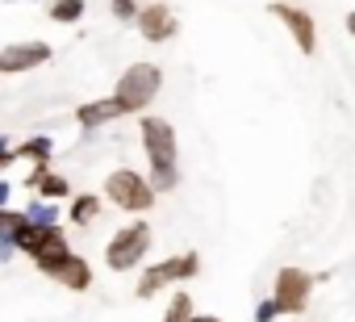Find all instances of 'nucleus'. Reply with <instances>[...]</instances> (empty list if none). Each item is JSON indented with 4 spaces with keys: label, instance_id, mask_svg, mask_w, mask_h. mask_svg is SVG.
Returning <instances> with one entry per match:
<instances>
[{
    "label": "nucleus",
    "instance_id": "f257e3e1",
    "mask_svg": "<svg viewBox=\"0 0 355 322\" xmlns=\"http://www.w3.org/2000/svg\"><path fill=\"white\" fill-rule=\"evenodd\" d=\"M138 142H142V155H146L150 189L159 197L175 193V189H180V138H175V126L167 117L142 113L138 117Z\"/></svg>",
    "mask_w": 355,
    "mask_h": 322
},
{
    "label": "nucleus",
    "instance_id": "f03ea898",
    "mask_svg": "<svg viewBox=\"0 0 355 322\" xmlns=\"http://www.w3.org/2000/svg\"><path fill=\"white\" fill-rule=\"evenodd\" d=\"M150 247H155L150 222H146V218H134V222H125L121 230L109 235V243H105V268L117 272V276H121V272H142Z\"/></svg>",
    "mask_w": 355,
    "mask_h": 322
},
{
    "label": "nucleus",
    "instance_id": "7ed1b4c3",
    "mask_svg": "<svg viewBox=\"0 0 355 322\" xmlns=\"http://www.w3.org/2000/svg\"><path fill=\"white\" fill-rule=\"evenodd\" d=\"M159 88H163V67L142 59V63H130V67L117 76L113 96H117V105L125 109V117H142V113H150Z\"/></svg>",
    "mask_w": 355,
    "mask_h": 322
},
{
    "label": "nucleus",
    "instance_id": "20e7f679",
    "mask_svg": "<svg viewBox=\"0 0 355 322\" xmlns=\"http://www.w3.org/2000/svg\"><path fill=\"white\" fill-rule=\"evenodd\" d=\"M101 197H105V205H113V210H121V214H150L155 210V189H150V180H146V172H138V168H113L109 176H105V185H101Z\"/></svg>",
    "mask_w": 355,
    "mask_h": 322
},
{
    "label": "nucleus",
    "instance_id": "39448f33",
    "mask_svg": "<svg viewBox=\"0 0 355 322\" xmlns=\"http://www.w3.org/2000/svg\"><path fill=\"white\" fill-rule=\"evenodd\" d=\"M197 272H201V255H197V251H175V255H167V260H159V264H146V268L138 272L134 297H138V301H150L155 293H163V289H171V285H189Z\"/></svg>",
    "mask_w": 355,
    "mask_h": 322
},
{
    "label": "nucleus",
    "instance_id": "423d86ee",
    "mask_svg": "<svg viewBox=\"0 0 355 322\" xmlns=\"http://www.w3.org/2000/svg\"><path fill=\"white\" fill-rule=\"evenodd\" d=\"M313 272H305V268H280L276 272V280H272V301H276V310H280V318H297V314H305L309 310V297H313Z\"/></svg>",
    "mask_w": 355,
    "mask_h": 322
},
{
    "label": "nucleus",
    "instance_id": "0eeeda50",
    "mask_svg": "<svg viewBox=\"0 0 355 322\" xmlns=\"http://www.w3.org/2000/svg\"><path fill=\"white\" fill-rule=\"evenodd\" d=\"M46 280H55V285H63L67 293H88L92 285H96V272H92V264H88V255H80L76 247L67 251V255H59V260H46V264H34Z\"/></svg>",
    "mask_w": 355,
    "mask_h": 322
},
{
    "label": "nucleus",
    "instance_id": "6e6552de",
    "mask_svg": "<svg viewBox=\"0 0 355 322\" xmlns=\"http://www.w3.org/2000/svg\"><path fill=\"white\" fill-rule=\"evenodd\" d=\"M55 59V46L42 38H26V42H9L0 51V76H30L38 67H46Z\"/></svg>",
    "mask_w": 355,
    "mask_h": 322
},
{
    "label": "nucleus",
    "instance_id": "1a4fd4ad",
    "mask_svg": "<svg viewBox=\"0 0 355 322\" xmlns=\"http://www.w3.org/2000/svg\"><path fill=\"white\" fill-rule=\"evenodd\" d=\"M268 13H272L288 34H293V42H297V51H301V55H313V51H318V22H313L301 5H288V0H272Z\"/></svg>",
    "mask_w": 355,
    "mask_h": 322
},
{
    "label": "nucleus",
    "instance_id": "9d476101",
    "mask_svg": "<svg viewBox=\"0 0 355 322\" xmlns=\"http://www.w3.org/2000/svg\"><path fill=\"white\" fill-rule=\"evenodd\" d=\"M134 30L142 34V42L159 46V42H171L175 34H180V17H175V9H171V5H163V0H150V5H142V13H138Z\"/></svg>",
    "mask_w": 355,
    "mask_h": 322
},
{
    "label": "nucleus",
    "instance_id": "9b49d317",
    "mask_svg": "<svg viewBox=\"0 0 355 322\" xmlns=\"http://www.w3.org/2000/svg\"><path fill=\"white\" fill-rule=\"evenodd\" d=\"M71 117H76V126H80V130H88V134H92V130H105V126L121 121V117H125V109H121V105H117V96L109 92V96H96V101L76 105V113H71Z\"/></svg>",
    "mask_w": 355,
    "mask_h": 322
},
{
    "label": "nucleus",
    "instance_id": "f8f14e48",
    "mask_svg": "<svg viewBox=\"0 0 355 322\" xmlns=\"http://www.w3.org/2000/svg\"><path fill=\"white\" fill-rule=\"evenodd\" d=\"M13 151H17V164H30V168H55V138H51V134L21 138Z\"/></svg>",
    "mask_w": 355,
    "mask_h": 322
},
{
    "label": "nucleus",
    "instance_id": "ddd939ff",
    "mask_svg": "<svg viewBox=\"0 0 355 322\" xmlns=\"http://www.w3.org/2000/svg\"><path fill=\"white\" fill-rule=\"evenodd\" d=\"M101 214H105V197H101V193H76V197L67 201L71 226H92Z\"/></svg>",
    "mask_w": 355,
    "mask_h": 322
},
{
    "label": "nucleus",
    "instance_id": "4468645a",
    "mask_svg": "<svg viewBox=\"0 0 355 322\" xmlns=\"http://www.w3.org/2000/svg\"><path fill=\"white\" fill-rule=\"evenodd\" d=\"M30 197H42V201H55V205H63V201H71V197H76V189H71V180H67L63 172L46 168V172H42V180H38V189H34Z\"/></svg>",
    "mask_w": 355,
    "mask_h": 322
},
{
    "label": "nucleus",
    "instance_id": "2eb2a0df",
    "mask_svg": "<svg viewBox=\"0 0 355 322\" xmlns=\"http://www.w3.org/2000/svg\"><path fill=\"white\" fill-rule=\"evenodd\" d=\"M84 13H88V0H51L46 5V17L59 26H76Z\"/></svg>",
    "mask_w": 355,
    "mask_h": 322
},
{
    "label": "nucleus",
    "instance_id": "dca6fc26",
    "mask_svg": "<svg viewBox=\"0 0 355 322\" xmlns=\"http://www.w3.org/2000/svg\"><path fill=\"white\" fill-rule=\"evenodd\" d=\"M193 314H197V305H193V293H189V289H175L159 322H189Z\"/></svg>",
    "mask_w": 355,
    "mask_h": 322
},
{
    "label": "nucleus",
    "instance_id": "f3484780",
    "mask_svg": "<svg viewBox=\"0 0 355 322\" xmlns=\"http://www.w3.org/2000/svg\"><path fill=\"white\" fill-rule=\"evenodd\" d=\"M21 214H26L30 222H38V226H59V218H63V210H59L55 201H42V197H30Z\"/></svg>",
    "mask_w": 355,
    "mask_h": 322
},
{
    "label": "nucleus",
    "instance_id": "a211bd4d",
    "mask_svg": "<svg viewBox=\"0 0 355 322\" xmlns=\"http://www.w3.org/2000/svg\"><path fill=\"white\" fill-rule=\"evenodd\" d=\"M109 13H113L121 26H134L138 13H142V5H138V0H109Z\"/></svg>",
    "mask_w": 355,
    "mask_h": 322
},
{
    "label": "nucleus",
    "instance_id": "6ab92c4d",
    "mask_svg": "<svg viewBox=\"0 0 355 322\" xmlns=\"http://www.w3.org/2000/svg\"><path fill=\"white\" fill-rule=\"evenodd\" d=\"M276 318H280V310H276V301H272V297L255 301V322H276Z\"/></svg>",
    "mask_w": 355,
    "mask_h": 322
},
{
    "label": "nucleus",
    "instance_id": "aec40b11",
    "mask_svg": "<svg viewBox=\"0 0 355 322\" xmlns=\"http://www.w3.org/2000/svg\"><path fill=\"white\" fill-rule=\"evenodd\" d=\"M21 218H26V214L13 210V205H9V210H0V235H13V226H17Z\"/></svg>",
    "mask_w": 355,
    "mask_h": 322
},
{
    "label": "nucleus",
    "instance_id": "412c9836",
    "mask_svg": "<svg viewBox=\"0 0 355 322\" xmlns=\"http://www.w3.org/2000/svg\"><path fill=\"white\" fill-rule=\"evenodd\" d=\"M13 164H17V151H13V142H9L5 134H0V172L13 168Z\"/></svg>",
    "mask_w": 355,
    "mask_h": 322
},
{
    "label": "nucleus",
    "instance_id": "4be33fe9",
    "mask_svg": "<svg viewBox=\"0 0 355 322\" xmlns=\"http://www.w3.org/2000/svg\"><path fill=\"white\" fill-rule=\"evenodd\" d=\"M13 189H17V185H13L9 176H0V210H9V205H13Z\"/></svg>",
    "mask_w": 355,
    "mask_h": 322
},
{
    "label": "nucleus",
    "instance_id": "5701e85b",
    "mask_svg": "<svg viewBox=\"0 0 355 322\" xmlns=\"http://www.w3.org/2000/svg\"><path fill=\"white\" fill-rule=\"evenodd\" d=\"M17 260V247H13V239L9 235H0V264H13Z\"/></svg>",
    "mask_w": 355,
    "mask_h": 322
},
{
    "label": "nucleus",
    "instance_id": "b1692460",
    "mask_svg": "<svg viewBox=\"0 0 355 322\" xmlns=\"http://www.w3.org/2000/svg\"><path fill=\"white\" fill-rule=\"evenodd\" d=\"M189 322H222V318H218V314H193Z\"/></svg>",
    "mask_w": 355,
    "mask_h": 322
},
{
    "label": "nucleus",
    "instance_id": "393cba45",
    "mask_svg": "<svg viewBox=\"0 0 355 322\" xmlns=\"http://www.w3.org/2000/svg\"><path fill=\"white\" fill-rule=\"evenodd\" d=\"M343 26H347V34H351V38H355V9H351V13H347V22H343Z\"/></svg>",
    "mask_w": 355,
    "mask_h": 322
}]
</instances>
